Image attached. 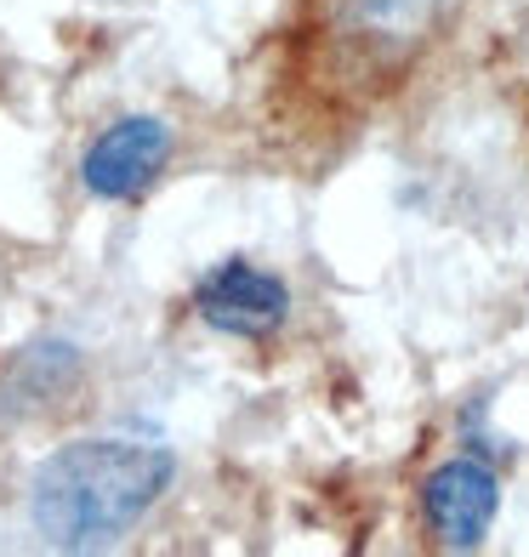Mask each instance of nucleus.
<instances>
[{
  "label": "nucleus",
  "mask_w": 529,
  "mask_h": 557,
  "mask_svg": "<svg viewBox=\"0 0 529 557\" xmlns=\"http://www.w3.org/2000/svg\"><path fill=\"white\" fill-rule=\"evenodd\" d=\"M176 478V455L132 438H74L29 478V523L46 546L91 552L120 541L160 506Z\"/></svg>",
  "instance_id": "nucleus-1"
},
{
  "label": "nucleus",
  "mask_w": 529,
  "mask_h": 557,
  "mask_svg": "<svg viewBox=\"0 0 529 557\" xmlns=\"http://www.w3.org/2000/svg\"><path fill=\"white\" fill-rule=\"evenodd\" d=\"M194 313L206 331L234 342H273L291 324V285L273 268L229 257L194 278Z\"/></svg>",
  "instance_id": "nucleus-3"
},
{
  "label": "nucleus",
  "mask_w": 529,
  "mask_h": 557,
  "mask_svg": "<svg viewBox=\"0 0 529 557\" xmlns=\"http://www.w3.org/2000/svg\"><path fill=\"white\" fill-rule=\"evenodd\" d=\"M462 0H313V40L347 91H382L456 29Z\"/></svg>",
  "instance_id": "nucleus-2"
},
{
  "label": "nucleus",
  "mask_w": 529,
  "mask_h": 557,
  "mask_svg": "<svg viewBox=\"0 0 529 557\" xmlns=\"http://www.w3.org/2000/svg\"><path fill=\"white\" fill-rule=\"evenodd\" d=\"M501 512V472L484 455H450L421 478V529L444 552H478Z\"/></svg>",
  "instance_id": "nucleus-4"
},
{
  "label": "nucleus",
  "mask_w": 529,
  "mask_h": 557,
  "mask_svg": "<svg viewBox=\"0 0 529 557\" xmlns=\"http://www.w3.org/2000/svg\"><path fill=\"white\" fill-rule=\"evenodd\" d=\"M171 160V125L155 114H120L86 143L81 154V188L103 206H125L143 188H155V176Z\"/></svg>",
  "instance_id": "nucleus-5"
}]
</instances>
